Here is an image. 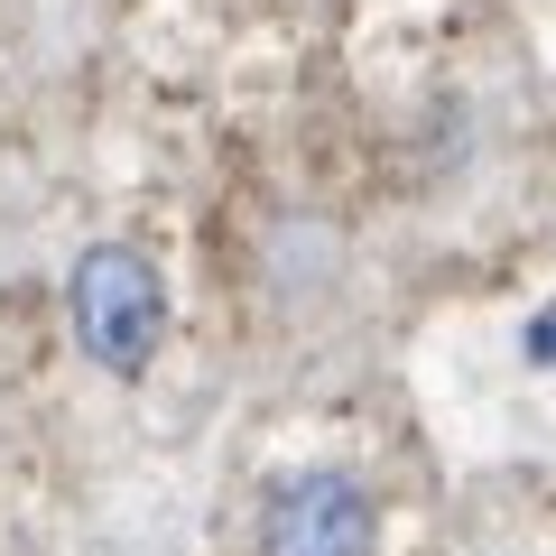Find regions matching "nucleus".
<instances>
[{
    "instance_id": "2",
    "label": "nucleus",
    "mask_w": 556,
    "mask_h": 556,
    "mask_svg": "<svg viewBox=\"0 0 556 556\" xmlns=\"http://www.w3.org/2000/svg\"><path fill=\"white\" fill-rule=\"evenodd\" d=\"M380 510L353 473H288L260 510V556H371Z\"/></svg>"
},
{
    "instance_id": "3",
    "label": "nucleus",
    "mask_w": 556,
    "mask_h": 556,
    "mask_svg": "<svg viewBox=\"0 0 556 556\" xmlns=\"http://www.w3.org/2000/svg\"><path fill=\"white\" fill-rule=\"evenodd\" d=\"M529 353H538V362H556V316H538V325H529Z\"/></svg>"
},
{
    "instance_id": "1",
    "label": "nucleus",
    "mask_w": 556,
    "mask_h": 556,
    "mask_svg": "<svg viewBox=\"0 0 556 556\" xmlns=\"http://www.w3.org/2000/svg\"><path fill=\"white\" fill-rule=\"evenodd\" d=\"M65 316H75V343H84L93 371L139 380L149 353H159V334H167V288H159V269H149V251H130V241H93V251L75 260Z\"/></svg>"
}]
</instances>
